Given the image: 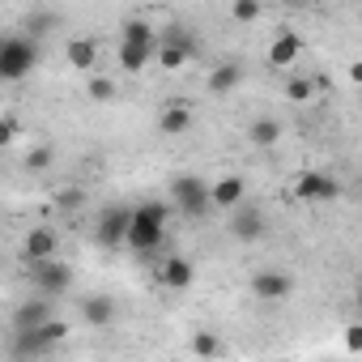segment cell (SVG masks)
Segmentation results:
<instances>
[{"label": "cell", "mask_w": 362, "mask_h": 362, "mask_svg": "<svg viewBox=\"0 0 362 362\" xmlns=\"http://www.w3.org/2000/svg\"><path fill=\"white\" fill-rule=\"evenodd\" d=\"M298 56H303V39H298L294 30H281V35L269 43V64H273V69H290Z\"/></svg>", "instance_id": "15"}, {"label": "cell", "mask_w": 362, "mask_h": 362, "mask_svg": "<svg viewBox=\"0 0 362 362\" xmlns=\"http://www.w3.org/2000/svg\"><path fill=\"white\" fill-rule=\"evenodd\" d=\"M294 192H298V201H307V205H332V201L345 197L341 179H332L328 170H303L298 184H294Z\"/></svg>", "instance_id": "5"}, {"label": "cell", "mask_w": 362, "mask_h": 362, "mask_svg": "<svg viewBox=\"0 0 362 362\" xmlns=\"http://www.w3.org/2000/svg\"><path fill=\"white\" fill-rule=\"evenodd\" d=\"M153 52H158V47H136V43H119V56H115V60H119V69H124V73H141V69L149 64V56H153Z\"/></svg>", "instance_id": "22"}, {"label": "cell", "mask_w": 362, "mask_h": 362, "mask_svg": "<svg viewBox=\"0 0 362 362\" xmlns=\"http://www.w3.org/2000/svg\"><path fill=\"white\" fill-rule=\"evenodd\" d=\"M260 13H264V9L256 5V0H235V5H230V18H235V22H256Z\"/></svg>", "instance_id": "27"}, {"label": "cell", "mask_w": 362, "mask_h": 362, "mask_svg": "<svg viewBox=\"0 0 362 362\" xmlns=\"http://www.w3.org/2000/svg\"><path fill=\"white\" fill-rule=\"evenodd\" d=\"M239 86H243V69H239L235 60H226V64H218V69L209 73V94H218V98H222V94H235Z\"/></svg>", "instance_id": "17"}, {"label": "cell", "mask_w": 362, "mask_h": 362, "mask_svg": "<svg viewBox=\"0 0 362 362\" xmlns=\"http://www.w3.org/2000/svg\"><path fill=\"white\" fill-rule=\"evenodd\" d=\"M290 290H294V277L286 269H260V273H252V294L260 303H281V298H290Z\"/></svg>", "instance_id": "9"}, {"label": "cell", "mask_w": 362, "mask_h": 362, "mask_svg": "<svg viewBox=\"0 0 362 362\" xmlns=\"http://www.w3.org/2000/svg\"><path fill=\"white\" fill-rule=\"evenodd\" d=\"M192 52H197V47H192L188 30L170 26V30L162 35V43H158V52H153V56H158V64H162V69H184V64L192 60Z\"/></svg>", "instance_id": "8"}, {"label": "cell", "mask_w": 362, "mask_h": 362, "mask_svg": "<svg viewBox=\"0 0 362 362\" xmlns=\"http://www.w3.org/2000/svg\"><path fill=\"white\" fill-rule=\"evenodd\" d=\"M192 354L197 358H218L222 354V337L218 332H197L192 337Z\"/></svg>", "instance_id": "23"}, {"label": "cell", "mask_w": 362, "mask_h": 362, "mask_svg": "<svg viewBox=\"0 0 362 362\" xmlns=\"http://www.w3.org/2000/svg\"><path fill=\"white\" fill-rule=\"evenodd\" d=\"M264 230H269V218H264L256 205H239V209L230 214V235H235L239 243H260Z\"/></svg>", "instance_id": "10"}, {"label": "cell", "mask_w": 362, "mask_h": 362, "mask_svg": "<svg viewBox=\"0 0 362 362\" xmlns=\"http://www.w3.org/2000/svg\"><path fill=\"white\" fill-rule=\"evenodd\" d=\"M26 166H30V170H47V166H52V149H47V145H39V149H30V158H26Z\"/></svg>", "instance_id": "29"}, {"label": "cell", "mask_w": 362, "mask_h": 362, "mask_svg": "<svg viewBox=\"0 0 362 362\" xmlns=\"http://www.w3.org/2000/svg\"><path fill=\"white\" fill-rule=\"evenodd\" d=\"M64 341H69V324H64V320H52V324H43V328H35V332H13L9 358H13V362H35V358L52 354V349L64 345Z\"/></svg>", "instance_id": "3"}, {"label": "cell", "mask_w": 362, "mask_h": 362, "mask_svg": "<svg viewBox=\"0 0 362 362\" xmlns=\"http://www.w3.org/2000/svg\"><path fill=\"white\" fill-rule=\"evenodd\" d=\"M354 307H358V315H362V281L354 286Z\"/></svg>", "instance_id": "33"}, {"label": "cell", "mask_w": 362, "mask_h": 362, "mask_svg": "<svg viewBox=\"0 0 362 362\" xmlns=\"http://www.w3.org/2000/svg\"><path fill=\"white\" fill-rule=\"evenodd\" d=\"M128 230H132V209H124V205L107 209L98 218V226H94V235H98L103 247H128Z\"/></svg>", "instance_id": "7"}, {"label": "cell", "mask_w": 362, "mask_h": 362, "mask_svg": "<svg viewBox=\"0 0 362 362\" xmlns=\"http://www.w3.org/2000/svg\"><path fill=\"white\" fill-rule=\"evenodd\" d=\"M56 26H60V18H56V13H30V18H26V30H30L35 39H39V35H47V30H56Z\"/></svg>", "instance_id": "25"}, {"label": "cell", "mask_w": 362, "mask_h": 362, "mask_svg": "<svg viewBox=\"0 0 362 362\" xmlns=\"http://www.w3.org/2000/svg\"><path fill=\"white\" fill-rule=\"evenodd\" d=\"M192 281H197V264L188 256H166L158 264V286L162 290H188Z\"/></svg>", "instance_id": "11"}, {"label": "cell", "mask_w": 362, "mask_h": 362, "mask_svg": "<svg viewBox=\"0 0 362 362\" xmlns=\"http://www.w3.org/2000/svg\"><path fill=\"white\" fill-rule=\"evenodd\" d=\"M56 247H60V239H56V230H47V226H35V230L26 235V243H22V252H26L30 264L56 260Z\"/></svg>", "instance_id": "14"}, {"label": "cell", "mask_w": 362, "mask_h": 362, "mask_svg": "<svg viewBox=\"0 0 362 362\" xmlns=\"http://www.w3.org/2000/svg\"><path fill=\"white\" fill-rule=\"evenodd\" d=\"M119 43H136V47H158V35L145 18H128L124 22V39Z\"/></svg>", "instance_id": "21"}, {"label": "cell", "mask_w": 362, "mask_h": 362, "mask_svg": "<svg viewBox=\"0 0 362 362\" xmlns=\"http://www.w3.org/2000/svg\"><path fill=\"white\" fill-rule=\"evenodd\" d=\"M81 315H86V324L107 328V324H111V315H115V303H111V298H103V294H90V298L81 303Z\"/></svg>", "instance_id": "20"}, {"label": "cell", "mask_w": 362, "mask_h": 362, "mask_svg": "<svg viewBox=\"0 0 362 362\" xmlns=\"http://www.w3.org/2000/svg\"><path fill=\"white\" fill-rule=\"evenodd\" d=\"M0 141H5V145H13V141H18V115H13V111L0 115Z\"/></svg>", "instance_id": "28"}, {"label": "cell", "mask_w": 362, "mask_h": 362, "mask_svg": "<svg viewBox=\"0 0 362 362\" xmlns=\"http://www.w3.org/2000/svg\"><path fill=\"white\" fill-rule=\"evenodd\" d=\"M170 214H175V205H162V201H145V205H136V209H132L128 247H132L136 256L158 252L162 239H166V222H170Z\"/></svg>", "instance_id": "1"}, {"label": "cell", "mask_w": 362, "mask_h": 362, "mask_svg": "<svg viewBox=\"0 0 362 362\" xmlns=\"http://www.w3.org/2000/svg\"><path fill=\"white\" fill-rule=\"evenodd\" d=\"M170 205L184 218H205L214 209V184H205L201 175H175L170 179Z\"/></svg>", "instance_id": "4"}, {"label": "cell", "mask_w": 362, "mask_h": 362, "mask_svg": "<svg viewBox=\"0 0 362 362\" xmlns=\"http://www.w3.org/2000/svg\"><path fill=\"white\" fill-rule=\"evenodd\" d=\"M60 205H64V209H77V205H81V192H77V188L60 192Z\"/></svg>", "instance_id": "31"}, {"label": "cell", "mask_w": 362, "mask_h": 362, "mask_svg": "<svg viewBox=\"0 0 362 362\" xmlns=\"http://www.w3.org/2000/svg\"><path fill=\"white\" fill-rule=\"evenodd\" d=\"M64 56H69V64H73V69L90 73V69L98 64V43H94V39H69Z\"/></svg>", "instance_id": "19"}, {"label": "cell", "mask_w": 362, "mask_h": 362, "mask_svg": "<svg viewBox=\"0 0 362 362\" xmlns=\"http://www.w3.org/2000/svg\"><path fill=\"white\" fill-rule=\"evenodd\" d=\"M30 286L39 290V298H60V294H69V286H73V269L64 264V260H43V264H30Z\"/></svg>", "instance_id": "6"}, {"label": "cell", "mask_w": 362, "mask_h": 362, "mask_svg": "<svg viewBox=\"0 0 362 362\" xmlns=\"http://www.w3.org/2000/svg\"><path fill=\"white\" fill-rule=\"evenodd\" d=\"M247 141H252L256 149H273V145L281 141V124H277L273 115H260V119L247 124Z\"/></svg>", "instance_id": "18"}, {"label": "cell", "mask_w": 362, "mask_h": 362, "mask_svg": "<svg viewBox=\"0 0 362 362\" xmlns=\"http://www.w3.org/2000/svg\"><path fill=\"white\" fill-rule=\"evenodd\" d=\"M86 94H90L94 103H111V98H115V81H111V77H103V73H94V77H90V86H86Z\"/></svg>", "instance_id": "24"}, {"label": "cell", "mask_w": 362, "mask_h": 362, "mask_svg": "<svg viewBox=\"0 0 362 362\" xmlns=\"http://www.w3.org/2000/svg\"><path fill=\"white\" fill-rule=\"evenodd\" d=\"M349 81H354V86H362V60H354V64H349Z\"/></svg>", "instance_id": "32"}, {"label": "cell", "mask_w": 362, "mask_h": 362, "mask_svg": "<svg viewBox=\"0 0 362 362\" xmlns=\"http://www.w3.org/2000/svg\"><path fill=\"white\" fill-rule=\"evenodd\" d=\"M311 94H315V86H311L307 77H294V81L286 86V98H290V103H311Z\"/></svg>", "instance_id": "26"}, {"label": "cell", "mask_w": 362, "mask_h": 362, "mask_svg": "<svg viewBox=\"0 0 362 362\" xmlns=\"http://www.w3.org/2000/svg\"><path fill=\"white\" fill-rule=\"evenodd\" d=\"M52 320H56L52 298H30V303H22V307L13 311V332H35V328L52 324Z\"/></svg>", "instance_id": "12"}, {"label": "cell", "mask_w": 362, "mask_h": 362, "mask_svg": "<svg viewBox=\"0 0 362 362\" xmlns=\"http://www.w3.org/2000/svg\"><path fill=\"white\" fill-rule=\"evenodd\" d=\"M43 52H39V39L30 35H9L5 43H0V77L5 81H22L39 69Z\"/></svg>", "instance_id": "2"}, {"label": "cell", "mask_w": 362, "mask_h": 362, "mask_svg": "<svg viewBox=\"0 0 362 362\" xmlns=\"http://www.w3.org/2000/svg\"><path fill=\"white\" fill-rule=\"evenodd\" d=\"M239 205H247V184H243V175H222L218 184H214V209L235 214Z\"/></svg>", "instance_id": "13"}, {"label": "cell", "mask_w": 362, "mask_h": 362, "mask_svg": "<svg viewBox=\"0 0 362 362\" xmlns=\"http://www.w3.org/2000/svg\"><path fill=\"white\" fill-rule=\"evenodd\" d=\"M158 128H162V136H184V132L192 128V111H188V103H184V98H175V103L158 115Z\"/></svg>", "instance_id": "16"}, {"label": "cell", "mask_w": 362, "mask_h": 362, "mask_svg": "<svg viewBox=\"0 0 362 362\" xmlns=\"http://www.w3.org/2000/svg\"><path fill=\"white\" fill-rule=\"evenodd\" d=\"M345 349H349V354H362V320L345 328Z\"/></svg>", "instance_id": "30"}]
</instances>
